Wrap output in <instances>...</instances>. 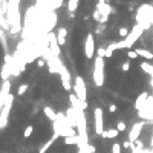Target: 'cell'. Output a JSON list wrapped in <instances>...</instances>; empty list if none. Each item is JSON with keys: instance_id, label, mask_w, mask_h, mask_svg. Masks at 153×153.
Instances as JSON below:
<instances>
[{"instance_id": "obj_26", "label": "cell", "mask_w": 153, "mask_h": 153, "mask_svg": "<svg viewBox=\"0 0 153 153\" xmlns=\"http://www.w3.org/2000/svg\"><path fill=\"white\" fill-rule=\"evenodd\" d=\"M37 65H38V67H43L44 65H46V61H44V60H41V58H38V61H37Z\"/></svg>"}, {"instance_id": "obj_9", "label": "cell", "mask_w": 153, "mask_h": 153, "mask_svg": "<svg viewBox=\"0 0 153 153\" xmlns=\"http://www.w3.org/2000/svg\"><path fill=\"white\" fill-rule=\"evenodd\" d=\"M43 112H44V115H46V118L49 120V121H52V123H57V120H58V116H57V113L52 110V107H49V106H46L43 109Z\"/></svg>"}, {"instance_id": "obj_3", "label": "cell", "mask_w": 153, "mask_h": 153, "mask_svg": "<svg viewBox=\"0 0 153 153\" xmlns=\"http://www.w3.org/2000/svg\"><path fill=\"white\" fill-rule=\"evenodd\" d=\"M94 55H95V37L92 32H89L84 40V57L91 60Z\"/></svg>"}, {"instance_id": "obj_22", "label": "cell", "mask_w": 153, "mask_h": 153, "mask_svg": "<svg viewBox=\"0 0 153 153\" xmlns=\"http://www.w3.org/2000/svg\"><path fill=\"white\" fill-rule=\"evenodd\" d=\"M52 142H54V139H49V141H46V144H44V146L40 149V152H38V153H46V152H48V149L52 146Z\"/></svg>"}, {"instance_id": "obj_28", "label": "cell", "mask_w": 153, "mask_h": 153, "mask_svg": "<svg viewBox=\"0 0 153 153\" xmlns=\"http://www.w3.org/2000/svg\"><path fill=\"white\" fill-rule=\"evenodd\" d=\"M89 152H91V153H95V152H96L95 146H89Z\"/></svg>"}, {"instance_id": "obj_10", "label": "cell", "mask_w": 153, "mask_h": 153, "mask_svg": "<svg viewBox=\"0 0 153 153\" xmlns=\"http://www.w3.org/2000/svg\"><path fill=\"white\" fill-rule=\"evenodd\" d=\"M141 129H142V125H141V124H135V125H133V129H132V132H130V135H129L130 142H133V141H136V139H138V135H139Z\"/></svg>"}, {"instance_id": "obj_20", "label": "cell", "mask_w": 153, "mask_h": 153, "mask_svg": "<svg viewBox=\"0 0 153 153\" xmlns=\"http://www.w3.org/2000/svg\"><path fill=\"white\" fill-rule=\"evenodd\" d=\"M92 19H94L95 22H98V23H101V19H103V15H101V12L98 11V9H95V11H94V14H92Z\"/></svg>"}, {"instance_id": "obj_19", "label": "cell", "mask_w": 153, "mask_h": 153, "mask_svg": "<svg viewBox=\"0 0 153 153\" xmlns=\"http://www.w3.org/2000/svg\"><path fill=\"white\" fill-rule=\"evenodd\" d=\"M28 89H29V84H20L19 86V89H17V94H19V96H22V95H25V92L26 91H28Z\"/></svg>"}, {"instance_id": "obj_27", "label": "cell", "mask_w": 153, "mask_h": 153, "mask_svg": "<svg viewBox=\"0 0 153 153\" xmlns=\"http://www.w3.org/2000/svg\"><path fill=\"white\" fill-rule=\"evenodd\" d=\"M123 147H124V149H130V147H132V142H130V141H125V142L123 144Z\"/></svg>"}, {"instance_id": "obj_1", "label": "cell", "mask_w": 153, "mask_h": 153, "mask_svg": "<svg viewBox=\"0 0 153 153\" xmlns=\"http://www.w3.org/2000/svg\"><path fill=\"white\" fill-rule=\"evenodd\" d=\"M94 80L98 87L104 84V58L96 57L95 58V69H94Z\"/></svg>"}, {"instance_id": "obj_4", "label": "cell", "mask_w": 153, "mask_h": 153, "mask_svg": "<svg viewBox=\"0 0 153 153\" xmlns=\"http://www.w3.org/2000/svg\"><path fill=\"white\" fill-rule=\"evenodd\" d=\"M60 77H61V84H63V89L65 91H70V87H72V84H70V74H69V70L65 67V66H60Z\"/></svg>"}, {"instance_id": "obj_21", "label": "cell", "mask_w": 153, "mask_h": 153, "mask_svg": "<svg viewBox=\"0 0 153 153\" xmlns=\"http://www.w3.org/2000/svg\"><path fill=\"white\" fill-rule=\"evenodd\" d=\"M130 67H132V63H130V60L124 61L123 65H121V70H123V72H129V70H130Z\"/></svg>"}, {"instance_id": "obj_17", "label": "cell", "mask_w": 153, "mask_h": 153, "mask_svg": "<svg viewBox=\"0 0 153 153\" xmlns=\"http://www.w3.org/2000/svg\"><path fill=\"white\" fill-rule=\"evenodd\" d=\"M129 34H130V31H129V28H125V26H123V28L118 29V35H120V37H123V38H127Z\"/></svg>"}, {"instance_id": "obj_29", "label": "cell", "mask_w": 153, "mask_h": 153, "mask_svg": "<svg viewBox=\"0 0 153 153\" xmlns=\"http://www.w3.org/2000/svg\"><path fill=\"white\" fill-rule=\"evenodd\" d=\"M0 34H2V31H0Z\"/></svg>"}, {"instance_id": "obj_24", "label": "cell", "mask_w": 153, "mask_h": 153, "mask_svg": "<svg viewBox=\"0 0 153 153\" xmlns=\"http://www.w3.org/2000/svg\"><path fill=\"white\" fill-rule=\"evenodd\" d=\"M116 129H118V132H120V133H121V132H124L125 129H127V127H125V123L118 121V123H116Z\"/></svg>"}, {"instance_id": "obj_2", "label": "cell", "mask_w": 153, "mask_h": 153, "mask_svg": "<svg viewBox=\"0 0 153 153\" xmlns=\"http://www.w3.org/2000/svg\"><path fill=\"white\" fill-rule=\"evenodd\" d=\"M74 91H75V96L78 98V101L84 103L86 98H87V94H86V86H84V80L81 77H77L75 78V84H74Z\"/></svg>"}, {"instance_id": "obj_14", "label": "cell", "mask_w": 153, "mask_h": 153, "mask_svg": "<svg viewBox=\"0 0 153 153\" xmlns=\"http://www.w3.org/2000/svg\"><path fill=\"white\" fill-rule=\"evenodd\" d=\"M34 133V125L32 124H29V125H26L25 127V130H23V138H31V135Z\"/></svg>"}, {"instance_id": "obj_16", "label": "cell", "mask_w": 153, "mask_h": 153, "mask_svg": "<svg viewBox=\"0 0 153 153\" xmlns=\"http://www.w3.org/2000/svg\"><path fill=\"white\" fill-rule=\"evenodd\" d=\"M139 67H141V69H142L144 72H146V74H152V72H153V67H152V66L149 65L147 61H142Z\"/></svg>"}, {"instance_id": "obj_18", "label": "cell", "mask_w": 153, "mask_h": 153, "mask_svg": "<svg viewBox=\"0 0 153 153\" xmlns=\"http://www.w3.org/2000/svg\"><path fill=\"white\" fill-rule=\"evenodd\" d=\"M125 55H127V60H130V61H132V60H136V58L139 57V55H138V52H136V51H133V49H129Z\"/></svg>"}, {"instance_id": "obj_5", "label": "cell", "mask_w": 153, "mask_h": 153, "mask_svg": "<svg viewBox=\"0 0 153 153\" xmlns=\"http://www.w3.org/2000/svg\"><path fill=\"white\" fill-rule=\"evenodd\" d=\"M103 127H104V124H103V110L100 109V107H96L95 109V132L96 135H103Z\"/></svg>"}, {"instance_id": "obj_23", "label": "cell", "mask_w": 153, "mask_h": 153, "mask_svg": "<svg viewBox=\"0 0 153 153\" xmlns=\"http://www.w3.org/2000/svg\"><path fill=\"white\" fill-rule=\"evenodd\" d=\"M112 153H121V144L120 142H113L112 144Z\"/></svg>"}, {"instance_id": "obj_7", "label": "cell", "mask_w": 153, "mask_h": 153, "mask_svg": "<svg viewBox=\"0 0 153 153\" xmlns=\"http://www.w3.org/2000/svg\"><path fill=\"white\" fill-rule=\"evenodd\" d=\"M48 38H49V48H51L52 54H54L55 57H58L60 54H61V51H60V44H58V41H57V35L52 34V32H49Z\"/></svg>"}, {"instance_id": "obj_13", "label": "cell", "mask_w": 153, "mask_h": 153, "mask_svg": "<svg viewBox=\"0 0 153 153\" xmlns=\"http://www.w3.org/2000/svg\"><path fill=\"white\" fill-rule=\"evenodd\" d=\"M78 5H80V0H67V11L70 14H74L77 11Z\"/></svg>"}, {"instance_id": "obj_15", "label": "cell", "mask_w": 153, "mask_h": 153, "mask_svg": "<svg viewBox=\"0 0 153 153\" xmlns=\"http://www.w3.org/2000/svg\"><path fill=\"white\" fill-rule=\"evenodd\" d=\"M65 144L66 146H75V144H78V138L77 136H66L65 138Z\"/></svg>"}, {"instance_id": "obj_12", "label": "cell", "mask_w": 153, "mask_h": 153, "mask_svg": "<svg viewBox=\"0 0 153 153\" xmlns=\"http://www.w3.org/2000/svg\"><path fill=\"white\" fill-rule=\"evenodd\" d=\"M138 52V55L142 57L144 60H153V52L147 51V49H142V48H138V49H135Z\"/></svg>"}, {"instance_id": "obj_11", "label": "cell", "mask_w": 153, "mask_h": 153, "mask_svg": "<svg viewBox=\"0 0 153 153\" xmlns=\"http://www.w3.org/2000/svg\"><path fill=\"white\" fill-rule=\"evenodd\" d=\"M118 135H120V132H118V129H107L106 132H103V135H101V136L103 138H107V139H113V138H116V136H118Z\"/></svg>"}, {"instance_id": "obj_8", "label": "cell", "mask_w": 153, "mask_h": 153, "mask_svg": "<svg viewBox=\"0 0 153 153\" xmlns=\"http://www.w3.org/2000/svg\"><path fill=\"white\" fill-rule=\"evenodd\" d=\"M66 35H67V29L66 28H58L57 29V41L60 46L66 44Z\"/></svg>"}, {"instance_id": "obj_25", "label": "cell", "mask_w": 153, "mask_h": 153, "mask_svg": "<svg viewBox=\"0 0 153 153\" xmlns=\"http://www.w3.org/2000/svg\"><path fill=\"white\" fill-rule=\"evenodd\" d=\"M116 110H118V106L113 104V103H112V104H109V112H110V113H115Z\"/></svg>"}, {"instance_id": "obj_6", "label": "cell", "mask_w": 153, "mask_h": 153, "mask_svg": "<svg viewBox=\"0 0 153 153\" xmlns=\"http://www.w3.org/2000/svg\"><path fill=\"white\" fill-rule=\"evenodd\" d=\"M141 32H142V28H141L139 25H136V26H135V28H133V31H130L129 37L125 38V43L129 44V48H132L133 44H135V41L138 40V37L141 35Z\"/></svg>"}]
</instances>
